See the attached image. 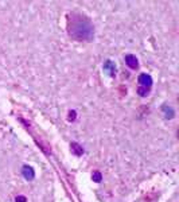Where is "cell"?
<instances>
[{"instance_id": "10", "label": "cell", "mask_w": 179, "mask_h": 202, "mask_svg": "<svg viewBox=\"0 0 179 202\" xmlns=\"http://www.w3.org/2000/svg\"><path fill=\"white\" fill-rule=\"evenodd\" d=\"M76 116H77L76 111H70V112H69V117H68L69 121H74V120H76Z\"/></svg>"}, {"instance_id": "6", "label": "cell", "mask_w": 179, "mask_h": 202, "mask_svg": "<svg viewBox=\"0 0 179 202\" xmlns=\"http://www.w3.org/2000/svg\"><path fill=\"white\" fill-rule=\"evenodd\" d=\"M104 70H108L112 77H114V74H116V66H114V64L112 61L108 60V61H105V64H104Z\"/></svg>"}, {"instance_id": "5", "label": "cell", "mask_w": 179, "mask_h": 202, "mask_svg": "<svg viewBox=\"0 0 179 202\" xmlns=\"http://www.w3.org/2000/svg\"><path fill=\"white\" fill-rule=\"evenodd\" d=\"M70 150H72V152L74 154V155H77V156H81L84 154V148H82V146H80L78 143L76 142H73L72 144H70Z\"/></svg>"}, {"instance_id": "8", "label": "cell", "mask_w": 179, "mask_h": 202, "mask_svg": "<svg viewBox=\"0 0 179 202\" xmlns=\"http://www.w3.org/2000/svg\"><path fill=\"white\" fill-rule=\"evenodd\" d=\"M92 178H93V181H94V182H101V179H102L101 174H100L98 171H94V172H93Z\"/></svg>"}, {"instance_id": "4", "label": "cell", "mask_w": 179, "mask_h": 202, "mask_svg": "<svg viewBox=\"0 0 179 202\" xmlns=\"http://www.w3.org/2000/svg\"><path fill=\"white\" fill-rule=\"evenodd\" d=\"M22 172H23V177L27 179V181H32V179L35 178V172H34V170H32L30 166H23V170H22Z\"/></svg>"}, {"instance_id": "1", "label": "cell", "mask_w": 179, "mask_h": 202, "mask_svg": "<svg viewBox=\"0 0 179 202\" xmlns=\"http://www.w3.org/2000/svg\"><path fill=\"white\" fill-rule=\"evenodd\" d=\"M69 35L78 40H90L94 35V28L88 18L73 14L69 19Z\"/></svg>"}, {"instance_id": "3", "label": "cell", "mask_w": 179, "mask_h": 202, "mask_svg": "<svg viewBox=\"0 0 179 202\" xmlns=\"http://www.w3.org/2000/svg\"><path fill=\"white\" fill-rule=\"evenodd\" d=\"M125 64L128 65L131 69H137V68H139V61H137V58L135 56H132V54L125 56Z\"/></svg>"}, {"instance_id": "11", "label": "cell", "mask_w": 179, "mask_h": 202, "mask_svg": "<svg viewBox=\"0 0 179 202\" xmlns=\"http://www.w3.org/2000/svg\"><path fill=\"white\" fill-rule=\"evenodd\" d=\"M15 201H16V202H27V198H26L24 196H18Z\"/></svg>"}, {"instance_id": "7", "label": "cell", "mask_w": 179, "mask_h": 202, "mask_svg": "<svg viewBox=\"0 0 179 202\" xmlns=\"http://www.w3.org/2000/svg\"><path fill=\"white\" fill-rule=\"evenodd\" d=\"M163 111H164L167 119H173V117H174V111H173V108H170V106L164 105V106H163Z\"/></svg>"}, {"instance_id": "2", "label": "cell", "mask_w": 179, "mask_h": 202, "mask_svg": "<svg viewBox=\"0 0 179 202\" xmlns=\"http://www.w3.org/2000/svg\"><path fill=\"white\" fill-rule=\"evenodd\" d=\"M139 84H140V88H145V89H150V88L152 86V78H151V76H148V74H140L139 76Z\"/></svg>"}, {"instance_id": "9", "label": "cell", "mask_w": 179, "mask_h": 202, "mask_svg": "<svg viewBox=\"0 0 179 202\" xmlns=\"http://www.w3.org/2000/svg\"><path fill=\"white\" fill-rule=\"evenodd\" d=\"M148 92H150V89H145V88H139V90H137V93L140 94L141 97H145L148 94Z\"/></svg>"}]
</instances>
